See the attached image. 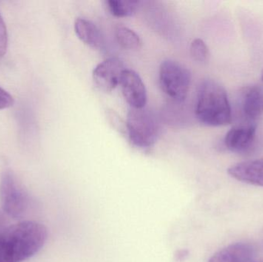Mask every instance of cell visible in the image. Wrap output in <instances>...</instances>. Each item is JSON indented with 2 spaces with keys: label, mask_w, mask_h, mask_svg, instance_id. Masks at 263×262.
Here are the masks:
<instances>
[{
  "label": "cell",
  "mask_w": 263,
  "mask_h": 262,
  "mask_svg": "<svg viewBox=\"0 0 263 262\" xmlns=\"http://www.w3.org/2000/svg\"><path fill=\"white\" fill-rule=\"evenodd\" d=\"M261 78H262V80L263 81V69L262 71V73H261Z\"/></svg>",
  "instance_id": "d6986e66"
},
{
  "label": "cell",
  "mask_w": 263,
  "mask_h": 262,
  "mask_svg": "<svg viewBox=\"0 0 263 262\" xmlns=\"http://www.w3.org/2000/svg\"><path fill=\"white\" fill-rule=\"evenodd\" d=\"M76 34L83 43L93 49H100L103 45V37L95 23L86 18H78L75 21Z\"/></svg>",
  "instance_id": "8fae6325"
},
{
  "label": "cell",
  "mask_w": 263,
  "mask_h": 262,
  "mask_svg": "<svg viewBox=\"0 0 263 262\" xmlns=\"http://www.w3.org/2000/svg\"><path fill=\"white\" fill-rule=\"evenodd\" d=\"M195 112L198 119L206 126L230 124L231 107L225 89L214 80H205L198 92Z\"/></svg>",
  "instance_id": "7a4b0ae2"
},
{
  "label": "cell",
  "mask_w": 263,
  "mask_h": 262,
  "mask_svg": "<svg viewBox=\"0 0 263 262\" xmlns=\"http://www.w3.org/2000/svg\"><path fill=\"white\" fill-rule=\"evenodd\" d=\"M159 81L164 93L173 101H185L191 84V72L182 63L167 59L159 66Z\"/></svg>",
  "instance_id": "277c9868"
},
{
  "label": "cell",
  "mask_w": 263,
  "mask_h": 262,
  "mask_svg": "<svg viewBox=\"0 0 263 262\" xmlns=\"http://www.w3.org/2000/svg\"><path fill=\"white\" fill-rule=\"evenodd\" d=\"M256 248L249 243H236L216 252L208 262H254Z\"/></svg>",
  "instance_id": "9c48e42d"
},
{
  "label": "cell",
  "mask_w": 263,
  "mask_h": 262,
  "mask_svg": "<svg viewBox=\"0 0 263 262\" xmlns=\"http://www.w3.org/2000/svg\"><path fill=\"white\" fill-rule=\"evenodd\" d=\"M254 262H256V261H254Z\"/></svg>",
  "instance_id": "ffe728a7"
},
{
  "label": "cell",
  "mask_w": 263,
  "mask_h": 262,
  "mask_svg": "<svg viewBox=\"0 0 263 262\" xmlns=\"http://www.w3.org/2000/svg\"><path fill=\"white\" fill-rule=\"evenodd\" d=\"M8 46V33L6 24L0 15V57L6 54Z\"/></svg>",
  "instance_id": "2e32d148"
},
{
  "label": "cell",
  "mask_w": 263,
  "mask_h": 262,
  "mask_svg": "<svg viewBox=\"0 0 263 262\" xmlns=\"http://www.w3.org/2000/svg\"><path fill=\"white\" fill-rule=\"evenodd\" d=\"M9 218L3 210H0V235L10 226Z\"/></svg>",
  "instance_id": "ac0fdd59"
},
{
  "label": "cell",
  "mask_w": 263,
  "mask_h": 262,
  "mask_svg": "<svg viewBox=\"0 0 263 262\" xmlns=\"http://www.w3.org/2000/svg\"><path fill=\"white\" fill-rule=\"evenodd\" d=\"M115 36L123 49L135 50L139 49L142 46V40L139 35L126 26H117L115 29Z\"/></svg>",
  "instance_id": "5bb4252c"
},
{
  "label": "cell",
  "mask_w": 263,
  "mask_h": 262,
  "mask_svg": "<svg viewBox=\"0 0 263 262\" xmlns=\"http://www.w3.org/2000/svg\"><path fill=\"white\" fill-rule=\"evenodd\" d=\"M30 195L10 169L0 175V206L9 218H22L30 209Z\"/></svg>",
  "instance_id": "3957f363"
},
{
  "label": "cell",
  "mask_w": 263,
  "mask_h": 262,
  "mask_svg": "<svg viewBox=\"0 0 263 262\" xmlns=\"http://www.w3.org/2000/svg\"><path fill=\"white\" fill-rule=\"evenodd\" d=\"M126 128L131 143L140 149L152 147L159 135L157 119L153 112L145 108H132L128 113Z\"/></svg>",
  "instance_id": "5b68a950"
},
{
  "label": "cell",
  "mask_w": 263,
  "mask_h": 262,
  "mask_svg": "<svg viewBox=\"0 0 263 262\" xmlns=\"http://www.w3.org/2000/svg\"><path fill=\"white\" fill-rule=\"evenodd\" d=\"M124 64L117 58H106L99 63L92 72L94 83L99 89L110 92L120 85L122 75L124 72Z\"/></svg>",
  "instance_id": "8992f818"
},
{
  "label": "cell",
  "mask_w": 263,
  "mask_h": 262,
  "mask_svg": "<svg viewBox=\"0 0 263 262\" xmlns=\"http://www.w3.org/2000/svg\"><path fill=\"white\" fill-rule=\"evenodd\" d=\"M47 229L41 223L23 221L10 225L0 235V262H23L46 244Z\"/></svg>",
  "instance_id": "6da1fadb"
},
{
  "label": "cell",
  "mask_w": 263,
  "mask_h": 262,
  "mask_svg": "<svg viewBox=\"0 0 263 262\" xmlns=\"http://www.w3.org/2000/svg\"><path fill=\"white\" fill-rule=\"evenodd\" d=\"M190 54L193 59L199 63H206L210 58V51L205 42L201 38H196L190 45Z\"/></svg>",
  "instance_id": "9a60e30c"
},
{
  "label": "cell",
  "mask_w": 263,
  "mask_h": 262,
  "mask_svg": "<svg viewBox=\"0 0 263 262\" xmlns=\"http://www.w3.org/2000/svg\"><path fill=\"white\" fill-rule=\"evenodd\" d=\"M123 97L133 109L145 108L147 92L139 74L131 69H125L120 83Z\"/></svg>",
  "instance_id": "52a82bcc"
},
{
  "label": "cell",
  "mask_w": 263,
  "mask_h": 262,
  "mask_svg": "<svg viewBox=\"0 0 263 262\" xmlns=\"http://www.w3.org/2000/svg\"><path fill=\"white\" fill-rule=\"evenodd\" d=\"M139 4L140 2L136 0H109L106 2V7L111 15L123 18L134 15Z\"/></svg>",
  "instance_id": "4fadbf2b"
},
{
  "label": "cell",
  "mask_w": 263,
  "mask_h": 262,
  "mask_svg": "<svg viewBox=\"0 0 263 262\" xmlns=\"http://www.w3.org/2000/svg\"><path fill=\"white\" fill-rule=\"evenodd\" d=\"M242 109L247 118L256 119L263 114V88H249L243 95Z\"/></svg>",
  "instance_id": "7c38bea8"
},
{
  "label": "cell",
  "mask_w": 263,
  "mask_h": 262,
  "mask_svg": "<svg viewBox=\"0 0 263 262\" xmlns=\"http://www.w3.org/2000/svg\"><path fill=\"white\" fill-rule=\"evenodd\" d=\"M256 139V127L253 125L233 128L226 135L225 146L236 153H247L251 150Z\"/></svg>",
  "instance_id": "ba28073f"
},
{
  "label": "cell",
  "mask_w": 263,
  "mask_h": 262,
  "mask_svg": "<svg viewBox=\"0 0 263 262\" xmlns=\"http://www.w3.org/2000/svg\"><path fill=\"white\" fill-rule=\"evenodd\" d=\"M228 173L238 181L263 187V160L238 163L228 169Z\"/></svg>",
  "instance_id": "30bf717a"
},
{
  "label": "cell",
  "mask_w": 263,
  "mask_h": 262,
  "mask_svg": "<svg viewBox=\"0 0 263 262\" xmlns=\"http://www.w3.org/2000/svg\"><path fill=\"white\" fill-rule=\"evenodd\" d=\"M14 103L13 97L0 86V110L12 107Z\"/></svg>",
  "instance_id": "e0dca14e"
}]
</instances>
